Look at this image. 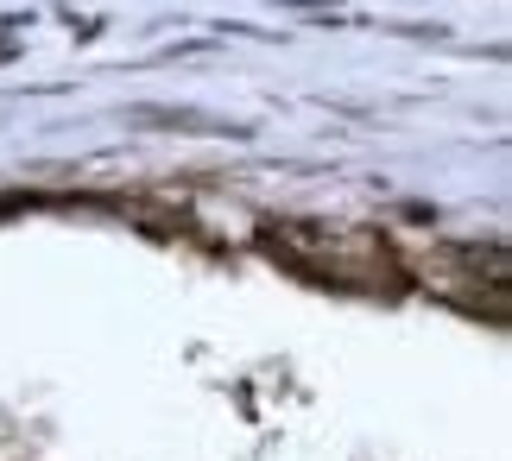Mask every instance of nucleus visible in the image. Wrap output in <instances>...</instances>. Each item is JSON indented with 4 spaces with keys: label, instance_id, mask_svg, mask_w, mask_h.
<instances>
[{
    "label": "nucleus",
    "instance_id": "f257e3e1",
    "mask_svg": "<svg viewBox=\"0 0 512 461\" xmlns=\"http://www.w3.org/2000/svg\"><path fill=\"white\" fill-rule=\"evenodd\" d=\"M272 247L291 253V266H310L329 285L348 291H392L399 272H392V253L361 228H310V222H285L272 228Z\"/></svg>",
    "mask_w": 512,
    "mask_h": 461
}]
</instances>
